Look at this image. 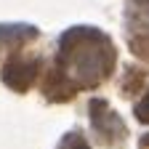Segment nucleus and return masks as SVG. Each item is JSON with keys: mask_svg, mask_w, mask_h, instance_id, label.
<instances>
[{"mask_svg": "<svg viewBox=\"0 0 149 149\" xmlns=\"http://www.w3.org/2000/svg\"><path fill=\"white\" fill-rule=\"evenodd\" d=\"M59 67L74 80V88H93L109 77L115 67V48L109 37L91 27H74L61 37Z\"/></svg>", "mask_w": 149, "mask_h": 149, "instance_id": "f257e3e1", "label": "nucleus"}, {"mask_svg": "<svg viewBox=\"0 0 149 149\" xmlns=\"http://www.w3.org/2000/svg\"><path fill=\"white\" fill-rule=\"evenodd\" d=\"M125 19H128L130 51L149 59V0H130Z\"/></svg>", "mask_w": 149, "mask_h": 149, "instance_id": "f03ea898", "label": "nucleus"}, {"mask_svg": "<svg viewBox=\"0 0 149 149\" xmlns=\"http://www.w3.org/2000/svg\"><path fill=\"white\" fill-rule=\"evenodd\" d=\"M91 120H93L96 133L101 136V141L109 144V146L120 144V141L128 136L123 120L115 115V112H112V107H109L107 101H91Z\"/></svg>", "mask_w": 149, "mask_h": 149, "instance_id": "7ed1b4c3", "label": "nucleus"}, {"mask_svg": "<svg viewBox=\"0 0 149 149\" xmlns=\"http://www.w3.org/2000/svg\"><path fill=\"white\" fill-rule=\"evenodd\" d=\"M37 72H40V61H24V59H13L6 69H3V83L11 85L13 91H27L35 77H37Z\"/></svg>", "mask_w": 149, "mask_h": 149, "instance_id": "20e7f679", "label": "nucleus"}, {"mask_svg": "<svg viewBox=\"0 0 149 149\" xmlns=\"http://www.w3.org/2000/svg\"><path fill=\"white\" fill-rule=\"evenodd\" d=\"M37 32L32 27H0V40H6V37H35Z\"/></svg>", "mask_w": 149, "mask_h": 149, "instance_id": "39448f33", "label": "nucleus"}, {"mask_svg": "<svg viewBox=\"0 0 149 149\" xmlns=\"http://www.w3.org/2000/svg\"><path fill=\"white\" fill-rule=\"evenodd\" d=\"M59 149H88V144L83 141V136L69 133V136H64V141L59 144Z\"/></svg>", "mask_w": 149, "mask_h": 149, "instance_id": "423d86ee", "label": "nucleus"}, {"mask_svg": "<svg viewBox=\"0 0 149 149\" xmlns=\"http://www.w3.org/2000/svg\"><path fill=\"white\" fill-rule=\"evenodd\" d=\"M136 117L141 123H149V91H146V96L136 104Z\"/></svg>", "mask_w": 149, "mask_h": 149, "instance_id": "0eeeda50", "label": "nucleus"}, {"mask_svg": "<svg viewBox=\"0 0 149 149\" xmlns=\"http://www.w3.org/2000/svg\"><path fill=\"white\" fill-rule=\"evenodd\" d=\"M141 146H149V136H144V139H141Z\"/></svg>", "mask_w": 149, "mask_h": 149, "instance_id": "6e6552de", "label": "nucleus"}]
</instances>
